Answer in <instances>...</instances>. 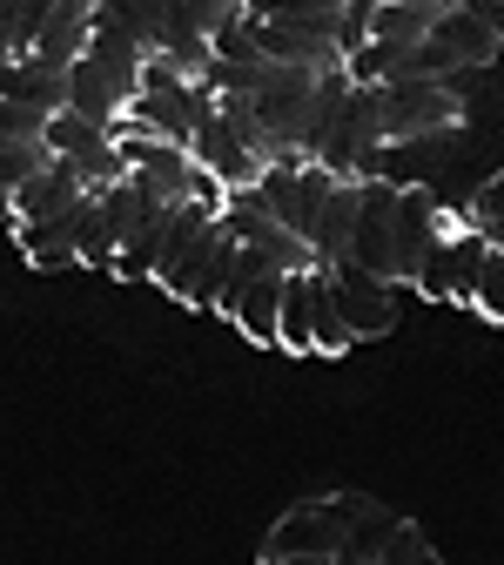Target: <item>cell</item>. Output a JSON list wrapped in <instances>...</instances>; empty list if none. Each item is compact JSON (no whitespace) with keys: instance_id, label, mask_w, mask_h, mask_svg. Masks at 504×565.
I'll return each mask as SVG.
<instances>
[{"instance_id":"cell-20","label":"cell","mask_w":504,"mask_h":565,"mask_svg":"<svg viewBox=\"0 0 504 565\" xmlns=\"http://www.w3.org/2000/svg\"><path fill=\"white\" fill-rule=\"evenodd\" d=\"M75 263L82 269H115V236H108V223H101V209H95L88 189L75 202Z\"/></svg>"},{"instance_id":"cell-12","label":"cell","mask_w":504,"mask_h":565,"mask_svg":"<svg viewBox=\"0 0 504 565\" xmlns=\"http://www.w3.org/2000/svg\"><path fill=\"white\" fill-rule=\"evenodd\" d=\"M0 95H14L28 108H67V67L61 61H41V54H8L0 61Z\"/></svg>"},{"instance_id":"cell-22","label":"cell","mask_w":504,"mask_h":565,"mask_svg":"<svg viewBox=\"0 0 504 565\" xmlns=\"http://www.w3.org/2000/svg\"><path fill=\"white\" fill-rule=\"evenodd\" d=\"M61 162L75 169V182H82V189H101V182H115V175L128 169V162H121V149H115V135H101L95 149H82V156H61Z\"/></svg>"},{"instance_id":"cell-6","label":"cell","mask_w":504,"mask_h":565,"mask_svg":"<svg viewBox=\"0 0 504 565\" xmlns=\"http://www.w3.org/2000/svg\"><path fill=\"white\" fill-rule=\"evenodd\" d=\"M208 108H215V95H208V88H195V82L141 75V82H135V95H128V108H121V121H128V128H141V135L189 141V135H195V121H202Z\"/></svg>"},{"instance_id":"cell-27","label":"cell","mask_w":504,"mask_h":565,"mask_svg":"<svg viewBox=\"0 0 504 565\" xmlns=\"http://www.w3.org/2000/svg\"><path fill=\"white\" fill-rule=\"evenodd\" d=\"M47 8H54V0H14V21H8V54H21V47L34 41V28L47 21Z\"/></svg>"},{"instance_id":"cell-5","label":"cell","mask_w":504,"mask_h":565,"mask_svg":"<svg viewBox=\"0 0 504 565\" xmlns=\"http://www.w3.org/2000/svg\"><path fill=\"white\" fill-rule=\"evenodd\" d=\"M215 216H223V230L243 243V249H256L269 269H282V276H290V269H317V249L290 230V223H276L269 216V209H256L243 189H223V202H215Z\"/></svg>"},{"instance_id":"cell-4","label":"cell","mask_w":504,"mask_h":565,"mask_svg":"<svg viewBox=\"0 0 504 565\" xmlns=\"http://www.w3.org/2000/svg\"><path fill=\"white\" fill-rule=\"evenodd\" d=\"M208 236H215V202H202V195L169 202V230H162V249H156V263H149V282H156V290H169L175 303L189 297V282H195V269H202V256H208Z\"/></svg>"},{"instance_id":"cell-19","label":"cell","mask_w":504,"mask_h":565,"mask_svg":"<svg viewBox=\"0 0 504 565\" xmlns=\"http://www.w3.org/2000/svg\"><path fill=\"white\" fill-rule=\"evenodd\" d=\"M430 14H438V8H404V0H377L371 21H364V41L417 47V41H423V28H430Z\"/></svg>"},{"instance_id":"cell-1","label":"cell","mask_w":504,"mask_h":565,"mask_svg":"<svg viewBox=\"0 0 504 565\" xmlns=\"http://www.w3.org/2000/svg\"><path fill=\"white\" fill-rule=\"evenodd\" d=\"M371 108H377V135L384 149H404V141L423 135H451L464 128V95L444 75H397V82H371Z\"/></svg>"},{"instance_id":"cell-14","label":"cell","mask_w":504,"mask_h":565,"mask_svg":"<svg viewBox=\"0 0 504 565\" xmlns=\"http://www.w3.org/2000/svg\"><path fill=\"white\" fill-rule=\"evenodd\" d=\"M82 202V195H75ZM75 202L61 209V216H34V223H14V243L34 269H82L75 263Z\"/></svg>"},{"instance_id":"cell-8","label":"cell","mask_w":504,"mask_h":565,"mask_svg":"<svg viewBox=\"0 0 504 565\" xmlns=\"http://www.w3.org/2000/svg\"><path fill=\"white\" fill-rule=\"evenodd\" d=\"M323 276H330V303H336L350 343H371L397 323V282L356 269V263H323Z\"/></svg>"},{"instance_id":"cell-9","label":"cell","mask_w":504,"mask_h":565,"mask_svg":"<svg viewBox=\"0 0 504 565\" xmlns=\"http://www.w3.org/2000/svg\"><path fill=\"white\" fill-rule=\"evenodd\" d=\"M189 156L215 175V182H223V189H243V182H256V169H262V156L249 149V141H243V128L229 121V108L223 102H215L202 121H195V135H189Z\"/></svg>"},{"instance_id":"cell-25","label":"cell","mask_w":504,"mask_h":565,"mask_svg":"<svg viewBox=\"0 0 504 565\" xmlns=\"http://www.w3.org/2000/svg\"><path fill=\"white\" fill-rule=\"evenodd\" d=\"M41 108H28V102H14V95H0V141H41Z\"/></svg>"},{"instance_id":"cell-24","label":"cell","mask_w":504,"mask_h":565,"mask_svg":"<svg viewBox=\"0 0 504 565\" xmlns=\"http://www.w3.org/2000/svg\"><path fill=\"white\" fill-rule=\"evenodd\" d=\"M497 209H504V182H497V175H484V182H478V195L458 209V223H471V230H484V236L497 243Z\"/></svg>"},{"instance_id":"cell-21","label":"cell","mask_w":504,"mask_h":565,"mask_svg":"<svg viewBox=\"0 0 504 565\" xmlns=\"http://www.w3.org/2000/svg\"><path fill=\"white\" fill-rule=\"evenodd\" d=\"M108 128L101 121H88V115H75V108H47V121H41V149L47 156H82V149H95Z\"/></svg>"},{"instance_id":"cell-29","label":"cell","mask_w":504,"mask_h":565,"mask_svg":"<svg viewBox=\"0 0 504 565\" xmlns=\"http://www.w3.org/2000/svg\"><path fill=\"white\" fill-rule=\"evenodd\" d=\"M8 21H14V0H0V61H8Z\"/></svg>"},{"instance_id":"cell-26","label":"cell","mask_w":504,"mask_h":565,"mask_svg":"<svg viewBox=\"0 0 504 565\" xmlns=\"http://www.w3.org/2000/svg\"><path fill=\"white\" fill-rule=\"evenodd\" d=\"M471 310H478V317H491V323H504V256H497V249H491V263H484V276H478Z\"/></svg>"},{"instance_id":"cell-7","label":"cell","mask_w":504,"mask_h":565,"mask_svg":"<svg viewBox=\"0 0 504 565\" xmlns=\"http://www.w3.org/2000/svg\"><path fill=\"white\" fill-rule=\"evenodd\" d=\"M390 202H397V182H390V175H356V216H350V243H343V263L371 269V276H384V282H397Z\"/></svg>"},{"instance_id":"cell-10","label":"cell","mask_w":504,"mask_h":565,"mask_svg":"<svg viewBox=\"0 0 504 565\" xmlns=\"http://www.w3.org/2000/svg\"><path fill=\"white\" fill-rule=\"evenodd\" d=\"M249 41L262 61H282V67H310V75H323V67H343V47L303 21H282V14H243Z\"/></svg>"},{"instance_id":"cell-2","label":"cell","mask_w":504,"mask_h":565,"mask_svg":"<svg viewBox=\"0 0 504 565\" xmlns=\"http://www.w3.org/2000/svg\"><path fill=\"white\" fill-rule=\"evenodd\" d=\"M364 491H323V499H297L262 539V558L282 565V558H343V539L350 525L364 519Z\"/></svg>"},{"instance_id":"cell-18","label":"cell","mask_w":504,"mask_h":565,"mask_svg":"<svg viewBox=\"0 0 504 565\" xmlns=\"http://www.w3.org/2000/svg\"><path fill=\"white\" fill-rule=\"evenodd\" d=\"M343 350H356V343H350V330H343V317L330 303V276L317 263L310 269V358H343Z\"/></svg>"},{"instance_id":"cell-30","label":"cell","mask_w":504,"mask_h":565,"mask_svg":"<svg viewBox=\"0 0 504 565\" xmlns=\"http://www.w3.org/2000/svg\"><path fill=\"white\" fill-rule=\"evenodd\" d=\"M0 223H14V195H0Z\"/></svg>"},{"instance_id":"cell-11","label":"cell","mask_w":504,"mask_h":565,"mask_svg":"<svg viewBox=\"0 0 504 565\" xmlns=\"http://www.w3.org/2000/svg\"><path fill=\"white\" fill-rule=\"evenodd\" d=\"M128 95H135V82L115 75V67H101L95 54H75V61H67V108H75V115L115 128L121 108H128Z\"/></svg>"},{"instance_id":"cell-15","label":"cell","mask_w":504,"mask_h":565,"mask_svg":"<svg viewBox=\"0 0 504 565\" xmlns=\"http://www.w3.org/2000/svg\"><path fill=\"white\" fill-rule=\"evenodd\" d=\"M75 195H82L75 169H67L61 156H47V162H41V169H34L21 189H14V223H34V216H61V209L75 202ZM14 223H8V230H14Z\"/></svg>"},{"instance_id":"cell-17","label":"cell","mask_w":504,"mask_h":565,"mask_svg":"<svg viewBox=\"0 0 504 565\" xmlns=\"http://www.w3.org/2000/svg\"><path fill=\"white\" fill-rule=\"evenodd\" d=\"M229 269H236V236L223 230V216H215V236H208V256H202V269H195V282H189V310H215L223 303V290H229Z\"/></svg>"},{"instance_id":"cell-23","label":"cell","mask_w":504,"mask_h":565,"mask_svg":"<svg viewBox=\"0 0 504 565\" xmlns=\"http://www.w3.org/2000/svg\"><path fill=\"white\" fill-rule=\"evenodd\" d=\"M95 8L108 14V21H121L141 47L156 41V28H162V0H95Z\"/></svg>"},{"instance_id":"cell-31","label":"cell","mask_w":504,"mask_h":565,"mask_svg":"<svg viewBox=\"0 0 504 565\" xmlns=\"http://www.w3.org/2000/svg\"><path fill=\"white\" fill-rule=\"evenodd\" d=\"M404 8H451V0H404Z\"/></svg>"},{"instance_id":"cell-13","label":"cell","mask_w":504,"mask_h":565,"mask_svg":"<svg viewBox=\"0 0 504 565\" xmlns=\"http://www.w3.org/2000/svg\"><path fill=\"white\" fill-rule=\"evenodd\" d=\"M88 21H95V0H54L47 21L34 28V41L21 54H41V61H61L67 67V61L88 47Z\"/></svg>"},{"instance_id":"cell-16","label":"cell","mask_w":504,"mask_h":565,"mask_svg":"<svg viewBox=\"0 0 504 565\" xmlns=\"http://www.w3.org/2000/svg\"><path fill=\"white\" fill-rule=\"evenodd\" d=\"M350 216H356V182H350V175H336V182H330V195L317 202L310 230H303V243L317 249V263H343V243H350Z\"/></svg>"},{"instance_id":"cell-28","label":"cell","mask_w":504,"mask_h":565,"mask_svg":"<svg viewBox=\"0 0 504 565\" xmlns=\"http://www.w3.org/2000/svg\"><path fill=\"white\" fill-rule=\"evenodd\" d=\"M202 8H208L215 21H243V14H249V0H202Z\"/></svg>"},{"instance_id":"cell-3","label":"cell","mask_w":504,"mask_h":565,"mask_svg":"<svg viewBox=\"0 0 504 565\" xmlns=\"http://www.w3.org/2000/svg\"><path fill=\"white\" fill-rule=\"evenodd\" d=\"M115 135V149H121V162L149 182L156 195H169V202H182V195H202V202H223V182H215L195 156H189V141H169V135H141V128H128V121H115L108 128Z\"/></svg>"}]
</instances>
